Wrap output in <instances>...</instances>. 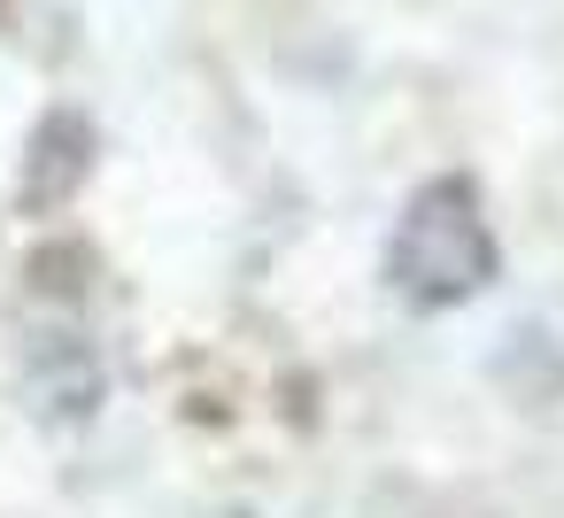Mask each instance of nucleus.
I'll list each match as a JSON object with an SVG mask.
<instances>
[{
    "mask_svg": "<svg viewBox=\"0 0 564 518\" xmlns=\"http://www.w3.org/2000/svg\"><path fill=\"white\" fill-rule=\"evenodd\" d=\"M502 271V240L487 225V202L464 171L448 179H425L402 217H394V240H387V287L410 302V310H456L471 294H487Z\"/></svg>",
    "mask_w": 564,
    "mask_h": 518,
    "instance_id": "nucleus-1",
    "label": "nucleus"
},
{
    "mask_svg": "<svg viewBox=\"0 0 564 518\" xmlns=\"http://www.w3.org/2000/svg\"><path fill=\"white\" fill-rule=\"evenodd\" d=\"M94 155H101V132L86 109H47L32 125V148H24V179H17V209L24 217H55L78 202V186L94 179Z\"/></svg>",
    "mask_w": 564,
    "mask_h": 518,
    "instance_id": "nucleus-2",
    "label": "nucleus"
},
{
    "mask_svg": "<svg viewBox=\"0 0 564 518\" xmlns=\"http://www.w3.org/2000/svg\"><path fill=\"white\" fill-rule=\"evenodd\" d=\"M24 387H32V402H40V418H94L101 402H109V364H101V348L78 333V325H55V333H32V348H24Z\"/></svg>",
    "mask_w": 564,
    "mask_h": 518,
    "instance_id": "nucleus-3",
    "label": "nucleus"
},
{
    "mask_svg": "<svg viewBox=\"0 0 564 518\" xmlns=\"http://www.w3.org/2000/svg\"><path fill=\"white\" fill-rule=\"evenodd\" d=\"M487 379L510 402H525V410L564 402V294L556 302H533L525 317H510V333L487 356Z\"/></svg>",
    "mask_w": 564,
    "mask_h": 518,
    "instance_id": "nucleus-4",
    "label": "nucleus"
}]
</instances>
